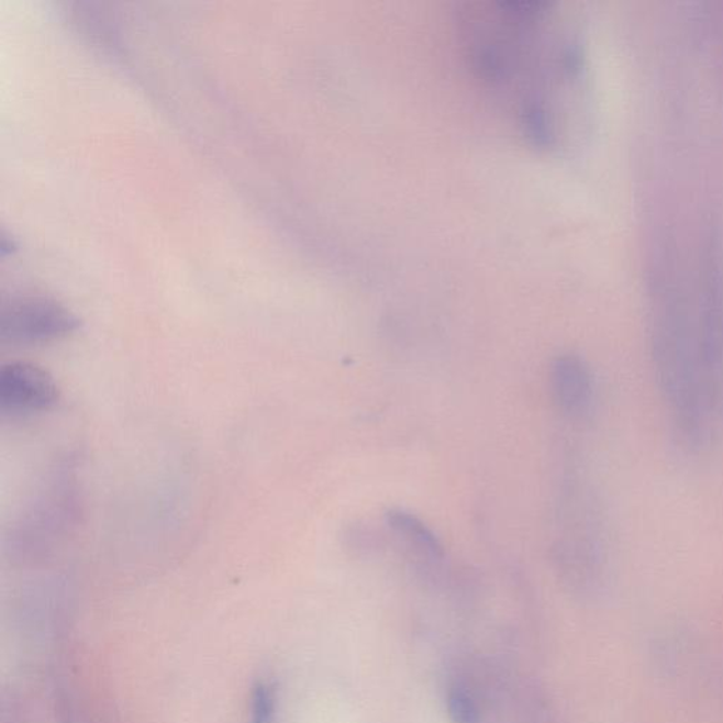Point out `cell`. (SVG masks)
<instances>
[{
	"label": "cell",
	"mask_w": 723,
	"mask_h": 723,
	"mask_svg": "<svg viewBox=\"0 0 723 723\" xmlns=\"http://www.w3.org/2000/svg\"><path fill=\"white\" fill-rule=\"evenodd\" d=\"M81 321L71 311L46 299L23 297L4 304L0 314V341L9 345H40L76 333Z\"/></svg>",
	"instance_id": "obj_2"
},
{
	"label": "cell",
	"mask_w": 723,
	"mask_h": 723,
	"mask_svg": "<svg viewBox=\"0 0 723 723\" xmlns=\"http://www.w3.org/2000/svg\"><path fill=\"white\" fill-rule=\"evenodd\" d=\"M276 690L269 682H256L251 694V723H274L276 715Z\"/></svg>",
	"instance_id": "obj_6"
},
{
	"label": "cell",
	"mask_w": 723,
	"mask_h": 723,
	"mask_svg": "<svg viewBox=\"0 0 723 723\" xmlns=\"http://www.w3.org/2000/svg\"><path fill=\"white\" fill-rule=\"evenodd\" d=\"M448 711L454 723H478V710L472 698L460 688H453L448 694Z\"/></svg>",
	"instance_id": "obj_7"
},
{
	"label": "cell",
	"mask_w": 723,
	"mask_h": 723,
	"mask_svg": "<svg viewBox=\"0 0 723 723\" xmlns=\"http://www.w3.org/2000/svg\"><path fill=\"white\" fill-rule=\"evenodd\" d=\"M388 524L411 548L431 558L443 557V547L437 536L413 514L391 510L388 513Z\"/></svg>",
	"instance_id": "obj_5"
},
{
	"label": "cell",
	"mask_w": 723,
	"mask_h": 723,
	"mask_svg": "<svg viewBox=\"0 0 723 723\" xmlns=\"http://www.w3.org/2000/svg\"><path fill=\"white\" fill-rule=\"evenodd\" d=\"M59 390L47 370L13 362L0 370V411L9 415L42 413L57 404Z\"/></svg>",
	"instance_id": "obj_3"
},
{
	"label": "cell",
	"mask_w": 723,
	"mask_h": 723,
	"mask_svg": "<svg viewBox=\"0 0 723 723\" xmlns=\"http://www.w3.org/2000/svg\"><path fill=\"white\" fill-rule=\"evenodd\" d=\"M549 389L554 404L568 420H587L596 408V376L579 355L563 354L553 360Z\"/></svg>",
	"instance_id": "obj_4"
},
{
	"label": "cell",
	"mask_w": 723,
	"mask_h": 723,
	"mask_svg": "<svg viewBox=\"0 0 723 723\" xmlns=\"http://www.w3.org/2000/svg\"><path fill=\"white\" fill-rule=\"evenodd\" d=\"M547 2L472 4L460 13L470 64L478 76L516 101L520 126L534 145L557 138L554 92L557 82L577 76L574 44L558 40Z\"/></svg>",
	"instance_id": "obj_1"
}]
</instances>
